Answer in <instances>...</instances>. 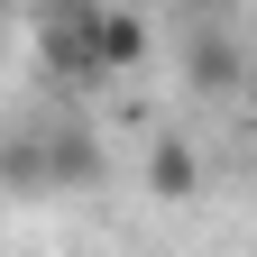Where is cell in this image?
I'll use <instances>...</instances> for the list:
<instances>
[{"label": "cell", "mask_w": 257, "mask_h": 257, "mask_svg": "<svg viewBox=\"0 0 257 257\" xmlns=\"http://www.w3.org/2000/svg\"><path fill=\"white\" fill-rule=\"evenodd\" d=\"M83 55H92V83L138 74V64L156 55V28H147V10H110V0H83Z\"/></svg>", "instance_id": "1"}, {"label": "cell", "mask_w": 257, "mask_h": 257, "mask_svg": "<svg viewBox=\"0 0 257 257\" xmlns=\"http://www.w3.org/2000/svg\"><path fill=\"white\" fill-rule=\"evenodd\" d=\"M37 156H46V193H92L110 175V147L92 138V119H37Z\"/></svg>", "instance_id": "2"}, {"label": "cell", "mask_w": 257, "mask_h": 257, "mask_svg": "<svg viewBox=\"0 0 257 257\" xmlns=\"http://www.w3.org/2000/svg\"><path fill=\"white\" fill-rule=\"evenodd\" d=\"M202 147L184 138V128H156L147 138V156H138V184H147V202H193V193H202Z\"/></svg>", "instance_id": "3"}, {"label": "cell", "mask_w": 257, "mask_h": 257, "mask_svg": "<svg viewBox=\"0 0 257 257\" xmlns=\"http://www.w3.org/2000/svg\"><path fill=\"white\" fill-rule=\"evenodd\" d=\"M239 37L230 28H202V37H184V83L202 92V101H239Z\"/></svg>", "instance_id": "4"}, {"label": "cell", "mask_w": 257, "mask_h": 257, "mask_svg": "<svg viewBox=\"0 0 257 257\" xmlns=\"http://www.w3.org/2000/svg\"><path fill=\"white\" fill-rule=\"evenodd\" d=\"M0 193H46V156H37V119H19L0 138Z\"/></svg>", "instance_id": "5"}, {"label": "cell", "mask_w": 257, "mask_h": 257, "mask_svg": "<svg viewBox=\"0 0 257 257\" xmlns=\"http://www.w3.org/2000/svg\"><path fill=\"white\" fill-rule=\"evenodd\" d=\"M184 10H211V0H184Z\"/></svg>", "instance_id": "6"}]
</instances>
